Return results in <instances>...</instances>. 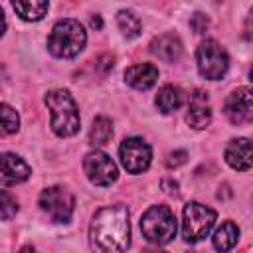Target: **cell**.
Returning a JSON list of instances; mask_svg holds the SVG:
<instances>
[{"label": "cell", "instance_id": "6da1fadb", "mask_svg": "<svg viewBox=\"0 0 253 253\" xmlns=\"http://www.w3.org/2000/svg\"><path fill=\"white\" fill-rule=\"evenodd\" d=\"M89 245L101 253H121L130 245L128 208L125 204L105 206L95 211L89 225Z\"/></svg>", "mask_w": 253, "mask_h": 253}, {"label": "cell", "instance_id": "7a4b0ae2", "mask_svg": "<svg viewBox=\"0 0 253 253\" xmlns=\"http://www.w3.org/2000/svg\"><path fill=\"white\" fill-rule=\"evenodd\" d=\"M45 105L51 111V130L65 138L79 130V109L67 89H51L45 95Z\"/></svg>", "mask_w": 253, "mask_h": 253}, {"label": "cell", "instance_id": "3957f363", "mask_svg": "<svg viewBox=\"0 0 253 253\" xmlns=\"http://www.w3.org/2000/svg\"><path fill=\"white\" fill-rule=\"evenodd\" d=\"M85 42H87L85 28L77 20L65 18L51 28V34L47 38V51L53 57L71 59L85 47Z\"/></svg>", "mask_w": 253, "mask_h": 253}, {"label": "cell", "instance_id": "277c9868", "mask_svg": "<svg viewBox=\"0 0 253 253\" xmlns=\"http://www.w3.org/2000/svg\"><path fill=\"white\" fill-rule=\"evenodd\" d=\"M142 237L152 245H166L176 235V217L168 206H150L140 217Z\"/></svg>", "mask_w": 253, "mask_h": 253}, {"label": "cell", "instance_id": "5b68a950", "mask_svg": "<svg viewBox=\"0 0 253 253\" xmlns=\"http://www.w3.org/2000/svg\"><path fill=\"white\" fill-rule=\"evenodd\" d=\"M215 210L210 206H204L200 202H188L184 206V217H182V237L186 243H198L211 231L215 223Z\"/></svg>", "mask_w": 253, "mask_h": 253}, {"label": "cell", "instance_id": "8992f818", "mask_svg": "<svg viewBox=\"0 0 253 253\" xmlns=\"http://www.w3.org/2000/svg\"><path fill=\"white\" fill-rule=\"evenodd\" d=\"M196 65L202 77L210 81H217L227 73L229 57L227 51L215 40H206L196 49Z\"/></svg>", "mask_w": 253, "mask_h": 253}, {"label": "cell", "instance_id": "52a82bcc", "mask_svg": "<svg viewBox=\"0 0 253 253\" xmlns=\"http://www.w3.org/2000/svg\"><path fill=\"white\" fill-rule=\"evenodd\" d=\"M40 208L55 223H65L73 215V194L63 186H49L40 194Z\"/></svg>", "mask_w": 253, "mask_h": 253}, {"label": "cell", "instance_id": "ba28073f", "mask_svg": "<svg viewBox=\"0 0 253 253\" xmlns=\"http://www.w3.org/2000/svg\"><path fill=\"white\" fill-rule=\"evenodd\" d=\"M83 170H85L87 180L91 184H95V186H101V188L111 186L119 178L117 164L103 150H91V152H87L85 158H83Z\"/></svg>", "mask_w": 253, "mask_h": 253}, {"label": "cell", "instance_id": "9c48e42d", "mask_svg": "<svg viewBox=\"0 0 253 253\" xmlns=\"http://www.w3.org/2000/svg\"><path fill=\"white\" fill-rule=\"evenodd\" d=\"M119 156L126 172L130 174H140L150 166L152 160V150L148 142H144L138 136H128L121 142L119 146Z\"/></svg>", "mask_w": 253, "mask_h": 253}, {"label": "cell", "instance_id": "30bf717a", "mask_svg": "<svg viewBox=\"0 0 253 253\" xmlns=\"http://www.w3.org/2000/svg\"><path fill=\"white\" fill-rule=\"evenodd\" d=\"M223 113L229 119V123H233V125L249 123L253 119V93H251V89L249 87L235 89L227 97Z\"/></svg>", "mask_w": 253, "mask_h": 253}, {"label": "cell", "instance_id": "8fae6325", "mask_svg": "<svg viewBox=\"0 0 253 253\" xmlns=\"http://www.w3.org/2000/svg\"><path fill=\"white\" fill-rule=\"evenodd\" d=\"M32 174V168L24 158L14 152L0 154V182L2 184H20L26 182Z\"/></svg>", "mask_w": 253, "mask_h": 253}, {"label": "cell", "instance_id": "7c38bea8", "mask_svg": "<svg viewBox=\"0 0 253 253\" xmlns=\"http://www.w3.org/2000/svg\"><path fill=\"white\" fill-rule=\"evenodd\" d=\"M186 123L196 130H202L211 123V109L208 105V93L194 91L190 95V107H188Z\"/></svg>", "mask_w": 253, "mask_h": 253}, {"label": "cell", "instance_id": "4fadbf2b", "mask_svg": "<svg viewBox=\"0 0 253 253\" xmlns=\"http://www.w3.org/2000/svg\"><path fill=\"white\" fill-rule=\"evenodd\" d=\"M225 162L239 172L251 168V142L249 138H233L225 146Z\"/></svg>", "mask_w": 253, "mask_h": 253}, {"label": "cell", "instance_id": "5bb4252c", "mask_svg": "<svg viewBox=\"0 0 253 253\" xmlns=\"http://www.w3.org/2000/svg\"><path fill=\"white\" fill-rule=\"evenodd\" d=\"M150 53L162 61H178L182 55V42L176 34H162L150 42Z\"/></svg>", "mask_w": 253, "mask_h": 253}, {"label": "cell", "instance_id": "9a60e30c", "mask_svg": "<svg viewBox=\"0 0 253 253\" xmlns=\"http://www.w3.org/2000/svg\"><path fill=\"white\" fill-rule=\"evenodd\" d=\"M125 81L132 89L146 91L158 81V69L152 63H136L125 71Z\"/></svg>", "mask_w": 253, "mask_h": 253}, {"label": "cell", "instance_id": "2e32d148", "mask_svg": "<svg viewBox=\"0 0 253 253\" xmlns=\"http://www.w3.org/2000/svg\"><path fill=\"white\" fill-rule=\"evenodd\" d=\"M182 103H184V93H182L180 87H174V85L160 87V91H158V95L154 99L156 109L160 113H164V115H170V113L178 111L182 107Z\"/></svg>", "mask_w": 253, "mask_h": 253}, {"label": "cell", "instance_id": "e0dca14e", "mask_svg": "<svg viewBox=\"0 0 253 253\" xmlns=\"http://www.w3.org/2000/svg\"><path fill=\"white\" fill-rule=\"evenodd\" d=\"M16 14L26 22H38L47 14L49 0H12Z\"/></svg>", "mask_w": 253, "mask_h": 253}, {"label": "cell", "instance_id": "ac0fdd59", "mask_svg": "<svg viewBox=\"0 0 253 253\" xmlns=\"http://www.w3.org/2000/svg\"><path fill=\"white\" fill-rule=\"evenodd\" d=\"M213 247L217 251H229L235 247L237 239H239V227L233 223V221H223L215 233H213Z\"/></svg>", "mask_w": 253, "mask_h": 253}, {"label": "cell", "instance_id": "d6986e66", "mask_svg": "<svg viewBox=\"0 0 253 253\" xmlns=\"http://www.w3.org/2000/svg\"><path fill=\"white\" fill-rule=\"evenodd\" d=\"M117 26L126 40H134L142 32V24L132 10H119L117 12Z\"/></svg>", "mask_w": 253, "mask_h": 253}, {"label": "cell", "instance_id": "ffe728a7", "mask_svg": "<svg viewBox=\"0 0 253 253\" xmlns=\"http://www.w3.org/2000/svg\"><path fill=\"white\" fill-rule=\"evenodd\" d=\"M113 138V123L107 117H97L89 130V142L93 146H103Z\"/></svg>", "mask_w": 253, "mask_h": 253}, {"label": "cell", "instance_id": "44dd1931", "mask_svg": "<svg viewBox=\"0 0 253 253\" xmlns=\"http://www.w3.org/2000/svg\"><path fill=\"white\" fill-rule=\"evenodd\" d=\"M18 128H20L18 113L10 105L0 103V136H10V134L18 132Z\"/></svg>", "mask_w": 253, "mask_h": 253}, {"label": "cell", "instance_id": "7402d4cb", "mask_svg": "<svg viewBox=\"0 0 253 253\" xmlns=\"http://www.w3.org/2000/svg\"><path fill=\"white\" fill-rule=\"evenodd\" d=\"M18 213V202L8 190H0V219H12Z\"/></svg>", "mask_w": 253, "mask_h": 253}, {"label": "cell", "instance_id": "603a6c76", "mask_svg": "<svg viewBox=\"0 0 253 253\" xmlns=\"http://www.w3.org/2000/svg\"><path fill=\"white\" fill-rule=\"evenodd\" d=\"M190 28L194 30V34H206L208 28H210V20L206 14L202 12H196L192 18H190Z\"/></svg>", "mask_w": 253, "mask_h": 253}, {"label": "cell", "instance_id": "cb8c5ba5", "mask_svg": "<svg viewBox=\"0 0 253 253\" xmlns=\"http://www.w3.org/2000/svg\"><path fill=\"white\" fill-rule=\"evenodd\" d=\"M186 160H188V152H186V150H174V152L168 154L166 166H168V168H178V166H182Z\"/></svg>", "mask_w": 253, "mask_h": 253}, {"label": "cell", "instance_id": "d4e9b609", "mask_svg": "<svg viewBox=\"0 0 253 253\" xmlns=\"http://www.w3.org/2000/svg\"><path fill=\"white\" fill-rule=\"evenodd\" d=\"M97 67H99L103 73H107V71L113 67V57H111V55H101L99 61H97Z\"/></svg>", "mask_w": 253, "mask_h": 253}, {"label": "cell", "instance_id": "484cf974", "mask_svg": "<svg viewBox=\"0 0 253 253\" xmlns=\"http://www.w3.org/2000/svg\"><path fill=\"white\" fill-rule=\"evenodd\" d=\"M162 188L168 192V194H178V182H174V180H162Z\"/></svg>", "mask_w": 253, "mask_h": 253}, {"label": "cell", "instance_id": "4316f807", "mask_svg": "<svg viewBox=\"0 0 253 253\" xmlns=\"http://www.w3.org/2000/svg\"><path fill=\"white\" fill-rule=\"evenodd\" d=\"M101 26H103V22H101V16H93V18H91V28H95V30H101Z\"/></svg>", "mask_w": 253, "mask_h": 253}, {"label": "cell", "instance_id": "83f0119b", "mask_svg": "<svg viewBox=\"0 0 253 253\" xmlns=\"http://www.w3.org/2000/svg\"><path fill=\"white\" fill-rule=\"evenodd\" d=\"M6 32V18H4V12H2V8H0V36Z\"/></svg>", "mask_w": 253, "mask_h": 253}]
</instances>
